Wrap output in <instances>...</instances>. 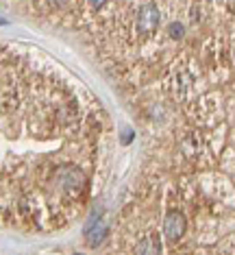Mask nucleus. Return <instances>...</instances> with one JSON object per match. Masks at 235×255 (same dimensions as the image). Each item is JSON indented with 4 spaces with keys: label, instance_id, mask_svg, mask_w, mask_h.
Returning <instances> with one entry per match:
<instances>
[{
    "label": "nucleus",
    "instance_id": "obj_8",
    "mask_svg": "<svg viewBox=\"0 0 235 255\" xmlns=\"http://www.w3.org/2000/svg\"><path fill=\"white\" fill-rule=\"evenodd\" d=\"M46 2H48L50 7H53V9H64L66 4L70 2V0H46Z\"/></svg>",
    "mask_w": 235,
    "mask_h": 255
},
{
    "label": "nucleus",
    "instance_id": "obj_12",
    "mask_svg": "<svg viewBox=\"0 0 235 255\" xmlns=\"http://www.w3.org/2000/svg\"><path fill=\"white\" fill-rule=\"evenodd\" d=\"M74 255H83V253H74Z\"/></svg>",
    "mask_w": 235,
    "mask_h": 255
},
{
    "label": "nucleus",
    "instance_id": "obj_10",
    "mask_svg": "<svg viewBox=\"0 0 235 255\" xmlns=\"http://www.w3.org/2000/svg\"><path fill=\"white\" fill-rule=\"evenodd\" d=\"M131 140H133V131L127 129L124 131V135H122V144H131Z\"/></svg>",
    "mask_w": 235,
    "mask_h": 255
},
{
    "label": "nucleus",
    "instance_id": "obj_6",
    "mask_svg": "<svg viewBox=\"0 0 235 255\" xmlns=\"http://www.w3.org/2000/svg\"><path fill=\"white\" fill-rule=\"evenodd\" d=\"M203 140H200V135L198 133H190V135L185 137V142H183V148H185V153H187V148H190V155H196L203 150Z\"/></svg>",
    "mask_w": 235,
    "mask_h": 255
},
{
    "label": "nucleus",
    "instance_id": "obj_11",
    "mask_svg": "<svg viewBox=\"0 0 235 255\" xmlns=\"http://www.w3.org/2000/svg\"><path fill=\"white\" fill-rule=\"evenodd\" d=\"M233 61H235V46H233Z\"/></svg>",
    "mask_w": 235,
    "mask_h": 255
},
{
    "label": "nucleus",
    "instance_id": "obj_1",
    "mask_svg": "<svg viewBox=\"0 0 235 255\" xmlns=\"http://www.w3.org/2000/svg\"><path fill=\"white\" fill-rule=\"evenodd\" d=\"M55 183L59 185L68 194H78L87 185V177L83 175V170H78L77 166H61L55 172Z\"/></svg>",
    "mask_w": 235,
    "mask_h": 255
},
{
    "label": "nucleus",
    "instance_id": "obj_4",
    "mask_svg": "<svg viewBox=\"0 0 235 255\" xmlns=\"http://www.w3.org/2000/svg\"><path fill=\"white\" fill-rule=\"evenodd\" d=\"M135 255H161V240L157 234H148L135 245Z\"/></svg>",
    "mask_w": 235,
    "mask_h": 255
},
{
    "label": "nucleus",
    "instance_id": "obj_9",
    "mask_svg": "<svg viewBox=\"0 0 235 255\" xmlns=\"http://www.w3.org/2000/svg\"><path fill=\"white\" fill-rule=\"evenodd\" d=\"M87 4H89L91 9H96V11H98L100 7H105V4H107V0H87Z\"/></svg>",
    "mask_w": 235,
    "mask_h": 255
},
{
    "label": "nucleus",
    "instance_id": "obj_7",
    "mask_svg": "<svg viewBox=\"0 0 235 255\" xmlns=\"http://www.w3.org/2000/svg\"><path fill=\"white\" fill-rule=\"evenodd\" d=\"M168 35H170V39H183L185 37V26L181 24V22H170L168 24Z\"/></svg>",
    "mask_w": 235,
    "mask_h": 255
},
{
    "label": "nucleus",
    "instance_id": "obj_2",
    "mask_svg": "<svg viewBox=\"0 0 235 255\" xmlns=\"http://www.w3.org/2000/svg\"><path fill=\"white\" fill-rule=\"evenodd\" d=\"M187 229V218L185 214L179 210H170L163 218V236L168 242H179L183 236H185Z\"/></svg>",
    "mask_w": 235,
    "mask_h": 255
},
{
    "label": "nucleus",
    "instance_id": "obj_3",
    "mask_svg": "<svg viewBox=\"0 0 235 255\" xmlns=\"http://www.w3.org/2000/svg\"><path fill=\"white\" fill-rule=\"evenodd\" d=\"M159 22H161V13L155 4H144L137 13V28L142 33H153L159 26Z\"/></svg>",
    "mask_w": 235,
    "mask_h": 255
},
{
    "label": "nucleus",
    "instance_id": "obj_5",
    "mask_svg": "<svg viewBox=\"0 0 235 255\" xmlns=\"http://www.w3.org/2000/svg\"><path fill=\"white\" fill-rule=\"evenodd\" d=\"M107 234H109V223L107 220H98V223L91 227L87 234V245L91 247V249H96V247H100V242L107 238Z\"/></svg>",
    "mask_w": 235,
    "mask_h": 255
}]
</instances>
